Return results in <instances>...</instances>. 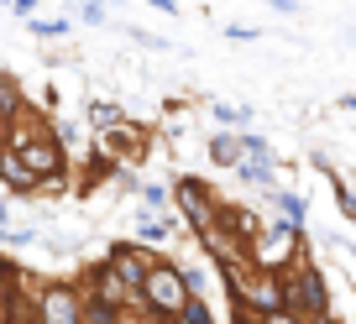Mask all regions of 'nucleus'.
Masks as SVG:
<instances>
[{
    "label": "nucleus",
    "mask_w": 356,
    "mask_h": 324,
    "mask_svg": "<svg viewBox=\"0 0 356 324\" xmlns=\"http://www.w3.org/2000/svg\"><path fill=\"white\" fill-rule=\"evenodd\" d=\"M6 142L26 157V168L42 178V189H63V183H68V142L42 121V115L22 110L11 121V131H6Z\"/></svg>",
    "instance_id": "obj_1"
},
{
    "label": "nucleus",
    "mask_w": 356,
    "mask_h": 324,
    "mask_svg": "<svg viewBox=\"0 0 356 324\" xmlns=\"http://www.w3.org/2000/svg\"><path fill=\"white\" fill-rule=\"evenodd\" d=\"M283 293H289V314L293 319H330L335 314L330 278H325V267L309 257V251L283 267Z\"/></svg>",
    "instance_id": "obj_2"
},
{
    "label": "nucleus",
    "mask_w": 356,
    "mask_h": 324,
    "mask_svg": "<svg viewBox=\"0 0 356 324\" xmlns=\"http://www.w3.org/2000/svg\"><path fill=\"white\" fill-rule=\"evenodd\" d=\"M184 298H189V282H184V267H178V262H168L163 251H157L152 272H147L142 293H136V314H152V319H178Z\"/></svg>",
    "instance_id": "obj_3"
},
{
    "label": "nucleus",
    "mask_w": 356,
    "mask_h": 324,
    "mask_svg": "<svg viewBox=\"0 0 356 324\" xmlns=\"http://www.w3.org/2000/svg\"><path fill=\"white\" fill-rule=\"evenodd\" d=\"M252 262L257 267H273V272H283L289 262H299L304 251H309V225H299V220H273V225H262V235H257L252 246Z\"/></svg>",
    "instance_id": "obj_4"
},
{
    "label": "nucleus",
    "mask_w": 356,
    "mask_h": 324,
    "mask_svg": "<svg viewBox=\"0 0 356 324\" xmlns=\"http://www.w3.org/2000/svg\"><path fill=\"white\" fill-rule=\"evenodd\" d=\"M32 319H42V324H84V282L79 278L32 282Z\"/></svg>",
    "instance_id": "obj_5"
},
{
    "label": "nucleus",
    "mask_w": 356,
    "mask_h": 324,
    "mask_svg": "<svg viewBox=\"0 0 356 324\" xmlns=\"http://www.w3.org/2000/svg\"><path fill=\"white\" fill-rule=\"evenodd\" d=\"M246 319H252V324L293 319V314H289V293H283V272L257 267V262H252V272H246Z\"/></svg>",
    "instance_id": "obj_6"
},
{
    "label": "nucleus",
    "mask_w": 356,
    "mask_h": 324,
    "mask_svg": "<svg viewBox=\"0 0 356 324\" xmlns=\"http://www.w3.org/2000/svg\"><path fill=\"white\" fill-rule=\"evenodd\" d=\"M173 210L184 214V225H189L194 235H200V230H210L215 214H220V194H215L204 178H194V173H178L173 178Z\"/></svg>",
    "instance_id": "obj_7"
},
{
    "label": "nucleus",
    "mask_w": 356,
    "mask_h": 324,
    "mask_svg": "<svg viewBox=\"0 0 356 324\" xmlns=\"http://www.w3.org/2000/svg\"><path fill=\"white\" fill-rule=\"evenodd\" d=\"M105 262H111V272L131 293H142L147 272H152V262H157V246H147V241H111V246H105Z\"/></svg>",
    "instance_id": "obj_8"
},
{
    "label": "nucleus",
    "mask_w": 356,
    "mask_h": 324,
    "mask_svg": "<svg viewBox=\"0 0 356 324\" xmlns=\"http://www.w3.org/2000/svg\"><path fill=\"white\" fill-rule=\"evenodd\" d=\"M0 189L11 194V199H32L37 189H42V178H37L32 168H26V157L16 152L6 136H0Z\"/></svg>",
    "instance_id": "obj_9"
},
{
    "label": "nucleus",
    "mask_w": 356,
    "mask_h": 324,
    "mask_svg": "<svg viewBox=\"0 0 356 324\" xmlns=\"http://www.w3.org/2000/svg\"><path fill=\"white\" fill-rule=\"evenodd\" d=\"M95 146H105V152L115 157V162H142L152 146H147V131L142 126H131V121H121V126H111V131H100V142Z\"/></svg>",
    "instance_id": "obj_10"
},
{
    "label": "nucleus",
    "mask_w": 356,
    "mask_h": 324,
    "mask_svg": "<svg viewBox=\"0 0 356 324\" xmlns=\"http://www.w3.org/2000/svg\"><path fill=\"white\" fill-rule=\"evenodd\" d=\"M178 230H189L184 225V214L168 210V214H152V210H136V241H147V246L163 251L168 241H178Z\"/></svg>",
    "instance_id": "obj_11"
},
{
    "label": "nucleus",
    "mask_w": 356,
    "mask_h": 324,
    "mask_svg": "<svg viewBox=\"0 0 356 324\" xmlns=\"http://www.w3.org/2000/svg\"><path fill=\"white\" fill-rule=\"evenodd\" d=\"M309 168L320 173L325 183H330V194H335V210H341L346 220L356 225V183H346L341 173H335V162H330V157H325V152H314V157H309Z\"/></svg>",
    "instance_id": "obj_12"
},
{
    "label": "nucleus",
    "mask_w": 356,
    "mask_h": 324,
    "mask_svg": "<svg viewBox=\"0 0 356 324\" xmlns=\"http://www.w3.org/2000/svg\"><path fill=\"white\" fill-rule=\"evenodd\" d=\"M204 157H210L215 168H236L241 162V131L236 126H215L210 142H204Z\"/></svg>",
    "instance_id": "obj_13"
},
{
    "label": "nucleus",
    "mask_w": 356,
    "mask_h": 324,
    "mask_svg": "<svg viewBox=\"0 0 356 324\" xmlns=\"http://www.w3.org/2000/svg\"><path fill=\"white\" fill-rule=\"evenodd\" d=\"M267 204H273V214H283V220H299L309 225V199H304L299 189H283V178L267 189Z\"/></svg>",
    "instance_id": "obj_14"
},
{
    "label": "nucleus",
    "mask_w": 356,
    "mask_h": 324,
    "mask_svg": "<svg viewBox=\"0 0 356 324\" xmlns=\"http://www.w3.org/2000/svg\"><path fill=\"white\" fill-rule=\"evenodd\" d=\"M231 173H236V183H241V189H273V183L283 178L278 162H262V157H241Z\"/></svg>",
    "instance_id": "obj_15"
},
{
    "label": "nucleus",
    "mask_w": 356,
    "mask_h": 324,
    "mask_svg": "<svg viewBox=\"0 0 356 324\" xmlns=\"http://www.w3.org/2000/svg\"><path fill=\"white\" fill-rule=\"evenodd\" d=\"M121 121H126V110H121L115 100H89V105H84V126H89L95 136L111 131V126H121Z\"/></svg>",
    "instance_id": "obj_16"
},
{
    "label": "nucleus",
    "mask_w": 356,
    "mask_h": 324,
    "mask_svg": "<svg viewBox=\"0 0 356 324\" xmlns=\"http://www.w3.org/2000/svg\"><path fill=\"white\" fill-rule=\"evenodd\" d=\"M22 110H26V100H22V84L0 74V136L11 131V121H16Z\"/></svg>",
    "instance_id": "obj_17"
},
{
    "label": "nucleus",
    "mask_w": 356,
    "mask_h": 324,
    "mask_svg": "<svg viewBox=\"0 0 356 324\" xmlns=\"http://www.w3.org/2000/svg\"><path fill=\"white\" fill-rule=\"evenodd\" d=\"M136 210H152V214H168L173 210V183H163V178H152V183H136Z\"/></svg>",
    "instance_id": "obj_18"
},
{
    "label": "nucleus",
    "mask_w": 356,
    "mask_h": 324,
    "mask_svg": "<svg viewBox=\"0 0 356 324\" xmlns=\"http://www.w3.org/2000/svg\"><path fill=\"white\" fill-rule=\"evenodd\" d=\"M26 22H32L26 32H32V37H42V42H58V37H68V32H74V16H26Z\"/></svg>",
    "instance_id": "obj_19"
},
{
    "label": "nucleus",
    "mask_w": 356,
    "mask_h": 324,
    "mask_svg": "<svg viewBox=\"0 0 356 324\" xmlns=\"http://www.w3.org/2000/svg\"><path fill=\"white\" fill-rule=\"evenodd\" d=\"M252 115H257L252 105H231V100H215L210 105V121L215 126H252Z\"/></svg>",
    "instance_id": "obj_20"
},
{
    "label": "nucleus",
    "mask_w": 356,
    "mask_h": 324,
    "mask_svg": "<svg viewBox=\"0 0 356 324\" xmlns=\"http://www.w3.org/2000/svg\"><path fill=\"white\" fill-rule=\"evenodd\" d=\"M241 131V157H262V162H278V152H273V142H267L262 131H252V126H236Z\"/></svg>",
    "instance_id": "obj_21"
},
{
    "label": "nucleus",
    "mask_w": 356,
    "mask_h": 324,
    "mask_svg": "<svg viewBox=\"0 0 356 324\" xmlns=\"http://www.w3.org/2000/svg\"><path fill=\"white\" fill-rule=\"evenodd\" d=\"M115 319H126L121 303H111V298H84V324H115Z\"/></svg>",
    "instance_id": "obj_22"
},
{
    "label": "nucleus",
    "mask_w": 356,
    "mask_h": 324,
    "mask_svg": "<svg viewBox=\"0 0 356 324\" xmlns=\"http://www.w3.org/2000/svg\"><path fill=\"white\" fill-rule=\"evenodd\" d=\"M215 314H210V298L204 293H189L184 298V309H178V324H210Z\"/></svg>",
    "instance_id": "obj_23"
},
{
    "label": "nucleus",
    "mask_w": 356,
    "mask_h": 324,
    "mask_svg": "<svg viewBox=\"0 0 356 324\" xmlns=\"http://www.w3.org/2000/svg\"><path fill=\"white\" fill-rule=\"evenodd\" d=\"M0 288H32V278H26V272L6 257V251H0Z\"/></svg>",
    "instance_id": "obj_24"
},
{
    "label": "nucleus",
    "mask_w": 356,
    "mask_h": 324,
    "mask_svg": "<svg viewBox=\"0 0 356 324\" xmlns=\"http://www.w3.org/2000/svg\"><path fill=\"white\" fill-rule=\"evenodd\" d=\"M79 22L84 26H105L111 22V6H105V0H84V6H79Z\"/></svg>",
    "instance_id": "obj_25"
},
{
    "label": "nucleus",
    "mask_w": 356,
    "mask_h": 324,
    "mask_svg": "<svg viewBox=\"0 0 356 324\" xmlns=\"http://www.w3.org/2000/svg\"><path fill=\"white\" fill-rule=\"evenodd\" d=\"M220 37H225V42H252V37H257V26H241V22H231V26H220Z\"/></svg>",
    "instance_id": "obj_26"
},
{
    "label": "nucleus",
    "mask_w": 356,
    "mask_h": 324,
    "mask_svg": "<svg viewBox=\"0 0 356 324\" xmlns=\"http://www.w3.org/2000/svg\"><path fill=\"white\" fill-rule=\"evenodd\" d=\"M262 6H273V11H283V16H293V11H299V0H262Z\"/></svg>",
    "instance_id": "obj_27"
},
{
    "label": "nucleus",
    "mask_w": 356,
    "mask_h": 324,
    "mask_svg": "<svg viewBox=\"0 0 356 324\" xmlns=\"http://www.w3.org/2000/svg\"><path fill=\"white\" fill-rule=\"evenodd\" d=\"M37 6H42V0H11V11H16V16H32Z\"/></svg>",
    "instance_id": "obj_28"
},
{
    "label": "nucleus",
    "mask_w": 356,
    "mask_h": 324,
    "mask_svg": "<svg viewBox=\"0 0 356 324\" xmlns=\"http://www.w3.org/2000/svg\"><path fill=\"white\" fill-rule=\"evenodd\" d=\"M152 6H157L163 16H178V0H152Z\"/></svg>",
    "instance_id": "obj_29"
},
{
    "label": "nucleus",
    "mask_w": 356,
    "mask_h": 324,
    "mask_svg": "<svg viewBox=\"0 0 356 324\" xmlns=\"http://www.w3.org/2000/svg\"><path fill=\"white\" fill-rule=\"evenodd\" d=\"M6 225H11V204L0 199V230H6Z\"/></svg>",
    "instance_id": "obj_30"
},
{
    "label": "nucleus",
    "mask_w": 356,
    "mask_h": 324,
    "mask_svg": "<svg viewBox=\"0 0 356 324\" xmlns=\"http://www.w3.org/2000/svg\"><path fill=\"white\" fill-rule=\"evenodd\" d=\"M6 293H11V288H0V319H6Z\"/></svg>",
    "instance_id": "obj_31"
}]
</instances>
